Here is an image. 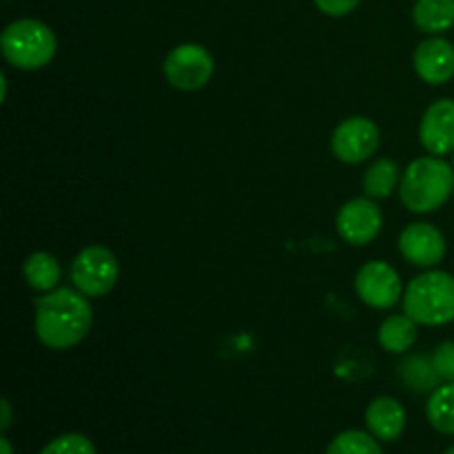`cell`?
Segmentation results:
<instances>
[{"label": "cell", "mask_w": 454, "mask_h": 454, "mask_svg": "<svg viewBox=\"0 0 454 454\" xmlns=\"http://www.w3.org/2000/svg\"><path fill=\"white\" fill-rule=\"evenodd\" d=\"M35 335L51 350H69L87 340L93 309L78 288H53L35 300Z\"/></svg>", "instance_id": "6da1fadb"}, {"label": "cell", "mask_w": 454, "mask_h": 454, "mask_svg": "<svg viewBox=\"0 0 454 454\" xmlns=\"http://www.w3.org/2000/svg\"><path fill=\"white\" fill-rule=\"evenodd\" d=\"M454 167L442 158H417L408 164L399 182V195L408 211L433 213L450 200Z\"/></svg>", "instance_id": "7a4b0ae2"}, {"label": "cell", "mask_w": 454, "mask_h": 454, "mask_svg": "<svg viewBox=\"0 0 454 454\" xmlns=\"http://www.w3.org/2000/svg\"><path fill=\"white\" fill-rule=\"evenodd\" d=\"M403 313L424 326L454 322V275L443 270L417 275L403 291Z\"/></svg>", "instance_id": "3957f363"}, {"label": "cell", "mask_w": 454, "mask_h": 454, "mask_svg": "<svg viewBox=\"0 0 454 454\" xmlns=\"http://www.w3.org/2000/svg\"><path fill=\"white\" fill-rule=\"evenodd\" d=\"M0 49L4 60L22 71H35L47 67L58 51L56 34L44 22L34 18H20L4 27L0 35Z\"/></svg>", "instance_id": "277c9868"}, {"label": "cell", "mask_w": 454, "mask_h": 454, "mask_svg": "<svg viewBox=\"0 0 454 454\" xmlns=\"http://www.w3.org/2000/svg\"><path fill=\"white\" fill-rule=\"evenodd\" d=\"M71 282L82 295L105 297L120 275L118 257L106 247H87L71 262Z\"/></svg>", "instance_id": "5b68a950"}, {"label": "cell", "mask_w": 454, "mask_h": 454, "mask_svg": "<svg viewBox=\"0 0 454 454\" xmlns=\"http://www.w3.org/2000/svg\"><path fill=\"white\" fill-rule=\"evenodd\" d=\"M215 71V60L202 44L186 43L171 49L164 60V75L168 84L180 91H198L207 87Z\"/></svg>", "instance_id": "8992f818"}, {"label": "cell", "mask_w": 454, "mask_h": 454, "mask_svg": "<svg viewBox=\"0 0 454 454\" xmlns=\"http://www.w3.org/2000/svg\"><path fill=\"white\" fill-rule=\"evenodd\" d=\"M380 146V127L371 118L353 115L337 124L331 137V149L346 164L366 162Z\"/></svg>", "instance_id": "52a82bcc"}, {"label": "cell", "mask_w": 454, "mask_h": 454, "mask_svg": "<svg viewBox=\"0 0 454 454\" xmlns=\"http://www.w3.org/2000/svg\"><path fill=\"white\" fill-rule=\"evenodd\" d=\"M355 291L364 304L377 310H386L403 297V286L399 273L386 262L375 260L364 264L355 278Z\"/></svg>", "instance_id": "ba28073f"}, {"label": "cell", "mask_w": 454, "mask_h": 454, "mask_svg": "<svg viewBox=\"0 0 454 454\" xmlns=\"http://www.w3.org/2000/svg\"><path fill=\"white\" fill-rule=\"evenodd\" d=\"M381 226H384V215L372 198L350 200L337 213V233L353 247L371 244L380 235Z\"/></svg>", "instance_id": "9c48e42d"}, {"label": "cell", "mask_w": 454, "mask_h": 454, "mask_svg": "<svg viewBox=\"0 0 454 454\" xmlns=\"http://www.w3.org/2000/svg\"><path fill=\"white\" fill-rule=\"evenodd\" d=\"M399 251L403 260L421 269H433L446 255V238L437 226L428 222H415L399 235Z\"/></svg>", "instance_id": "30bf717a"}, {"label": "cell", "mask_w": 454, "mask_h": 454, "mask_svg": "<svg viewBox=\"0 0 454 454\" xmlns=\"http://www.w3.org/2000/svg\"><path fill=\"white\" fill-rule=\"evenodd\" d=\"M419 140L433 155H448L454 151V100L433 102L419 124Z\"/></svg>", "instance_id": "8fae6325"}, {"label": "cell", "mask_w": 454, "mask_h": 454, "mask_svg": "<svg viewBox=\"0 0 454 454\" xmlns=\"http://www.w3.org/2000/svg\"><path fill=\"white\" fill-rule=\"evenodd\" d=\"M415 71L426 84H446L454 75V44L442 35L424 40L415 49Z\"/></svg>", "instance_id": "7c38bea8"}, {"label": "cell", "mask_w": 454, "mask_h": 454, "mask_svg": "<svg viewBox=\"0 0 454 454\" xmlns=\"http://www.w3.org/2000/svg\"><path fill=\"white\" fill-rule=\"evenodd\" d=\"M408 424L406 408L393 397H377L366 408V426L380 442H397Z\"/></svg>", "instance_id": "4fadbf2b"}, {"label": "cell", "mask_w": 454, "mask_h": 454, "mask_svg": "<svg viewBox=\"0 0 454 454\" xmlns=\"http://www.w3.org/2000/svg\"><path fill=\"white\" fill-rule=\"evenodd\" d=\"M412 20L424 34H443L454 27V0H417Z\"/></svg>", "instance_id": "5bb4252c"}, {"label": "cell", "mask_w": 454, "mask_h": 454, "mask_svg": "<svg viewBox=\"0 0 454 454\" xmlns=\"http://www.w3.org/2000/svg\"><path fill=\"white\" fill-rule=\"evenodd\" d=\"M417 341V322L403 315H390L380 326V344L381 348L393 355H402L412 348Z\"/></svg>", "instance_id": "9a60e30c"}, {"label": "cell", "mask_w": 454, "mask_h": 454, "mask_svg": "<svg viewBox=\"0 0 454 454\" xmlns=\"http://www.w3.org/2000/svg\"><path fill=\"white\" fill-rule=\"evenodd\" d=\"M22 275L34 291L49 293L60 282V264L53 255L44 251L31 253L22 264Z\"/></svg>", "instance_id": "2e32d148"}, {"label": "cell", "mask_w": 454, "mask_h": 454, "mask_svg": "<svg viewBox=\"0 0 454 454\" xmlns=\"http://www.w3.org/2000/svg\"><path fill=\"white\" fill-rule=\"evenodd\" d=\"M430 426L442 434H454V381L437 386L426 403Z\"/></svg>", "instance_id": "e0dca14e"}, {"label": "cell", "mask_w": 454, "mask_h": 454, "mask_svg": "<svg viewBox=\"0 0 454 454\" xmlns=\"http://www.w3.org/2000/svg\"><path fill=\"white\" fill-rule=\"evenodd\" d=\"M399 184V168L393 160L380 158L371 164V168L364 176V191L368 198L384 200L390 198Z\"/></svg>", "instance_id": "ac0fdd59"}, {"label": "cell", "mask_w": 454, "mask_h": 454, "mask_svg": "<svg viewBox=\"0 0 454 454\" xmlns=\"http://www.w3.org/2000/svg\"><path fill=\"white\" fill-rule=\"evenodd\" d=\"M326 454H381L375 434L364 430H344L328 443Z\"/></svg>", "instance_id": "d6986e66"}, {"label": "cell", "mask_w": 454, "mask_h": 454, "mask_svg": "<svg viewBox=\"0 0 454 454\" xmlns=\"http://www.w3.org/2000/svg\"><path fill=\"white\" fill-rule=\"evenodd\" d=\"M402 377L411 388L419 390V393L437 388L439 380H442V377L437 375V371H434L433 357H421V355L408 357L406 362L402 364Z\"/></svg>", "instance_id": "ffe728a7"}, {"label": "cell", "mask_w": 454, "mask_h": 454, "mask_svg": "<svg viewBox=\"0 0 454 454\" xmlns=\"http://www.w3.org/2000/svg\"><path fill=\"white\" fill-rule=\"evenodd\" d=\"M40 454H96V446L80 433H67L49 442Z\"/></svg>", "instance_id": "44dd1931"}, {"label": "cell", "mask_w": 454, "mask_h": 454, "mask_svg": "<svg viewBox=\"0 0 454 454\" xmlns=\"http://www.w3.org/2000/svg\"><path fill=\"white\" fill-rule=\"evenodd\" d=\"M433 366L443 381H454V341H443L434 348Z\"/></svg>", "instance_id": "7402d4cb"}, {"label": "cell", "mask_w": 454, "mask_h": 454, "mask_svg": "<svg viewBox=\"0 0 454 454\" xmlns=\"http://www.w3.org/2000/svg\"><path fill=\"white\" fill-rule=\"evenodd\" d=\"M359 3H362V0H315V4H317L319 12L326 13V16H333V18L346 16V13L353 12Z\"/></svg>", "instance_id": "603a6c76"}, {"label": "cell", "mask_w": 454, "mask_h": 454, "mask_svg": "<svg viewBox=\"0 0 454 454\" xmlns=\"http://www.w3.org/2000/svg\"><path fill=\"white\" fill-rule=\"evenodd\" d=\"M0 430H3V433H7L9 430V426H12V403H9V399H3V402H0Z\"/></svg>", "instance_id": "cb8c5ba5"}, {"label": "cell", "mask_w": 454, "mask_h": 454, "mask_svg": "<svg viewBox=\"0 0 454 454\" xmlns=\"http://www.w3.org/2000/svg\"><path fill=\"white\" fill-rule=\"evenodd\" d=\"M0 452L3 454H13V448H12V443H9V439L4 437H0Z\"/></svg>", "instance_id": "d4e9b609"}, {"label": "cell", "mask_w": 454, "mask_h": 454, "mask_svg": "<svg viewBox=\"0 0 454 454\" xmlns=\"http://www.w3.org/2000/svg\"><path fill=\"white\" fill-rule=\"evenodd\" d=\"M443 454H454V446H452V448H448V450L443 452Z\"/></svg>", "instance_id": "484cf974"}, {"label": "cell", "mask_w": 454, "mask_h": 454, "mask_svg": "<svg viewBox=\"0 0 454 454\" xmlns=\"http://www.w3.org/2000/svg\"><path fill=\"white\" fill-rule=\"evenodd\" d=\"M452 167H454V160H452Z\"/></svg>", "instance_id": "4316f807"}]
</instances>
